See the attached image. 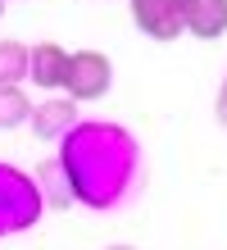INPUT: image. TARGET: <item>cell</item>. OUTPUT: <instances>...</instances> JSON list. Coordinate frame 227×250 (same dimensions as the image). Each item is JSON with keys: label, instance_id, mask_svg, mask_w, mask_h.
<instances>
[{"label": "cell", "instance_id": "12", "mask_svg": "<svg viewBox=\"0 0 227 250\" xmlns=\"http://www.w3.org/2000/svg\"><path fill=\"white\" fill-rule=\"evenodd\" d=\"M0 19H5V0H0Z\"/></svg>", "mask_w": 227, "mask_h": 250}, {"label": "cell", "instance_id": "11", "mask_svg": "<svg viewBox=\"0 0 227 250\" xmlns=\"http://www.w3.org/2000/svg\"><path fill=\"white\" fill-rule=\"evenodd\" d=\"M104 250H132V246H104Z\"/></svg>", "mask_w": 227, "mask_h": 250}, {"label": "cell", "instance_id": "9", "mask_svg": "<svg viewBox=\"0 0 227 250\" xmlns=\"http://www.w3.org/2000/svg\"><path fill=\"white\" fill-rule=\"evenodd\" d=\"M32 119V100H27L23 86H0V132L9 127H23Z\"/></svg>", "mask_w": 227, "mask_h": 250}, {"label": "cell", "instance_id": "1", "mask_svg": "<svg viewBox=\"0 0 227 250\" xmlns=\"http://www.w3.org/2000/svg\"><path fill=\"white\" fill-rule=\"evenodd\" d=\"M41 178L55 187V205L118 209L141 187V146L118 123H73Z\"/></svg>", "mask_w": 227, "mask_h": 250}, {"label": "cell", "instance_id": "8", "mask_svg": "<svg viewBox=\"0 0 227 250\" xmlns=\"http://www.w3.org/2000/svg\"><path fill=\"white\" fill-rule=\"evenodd\" d=\"M27 55H32V46H23V41L14 37L0 41V86H19L27 78Z\"/></svg>", "mask_w": 227, "mask_h": 250}, {"label": "cell", "instance_id": "2", "mask_svg": "<svg viewBox=\"0 0 227 250\" xmlns=\"http://www.w3.org/2000/svg\"><path fill=\"white\" fill-rule=\"evenodd\" d=\"M41 182L27 178L23 168L0 164V237H19L41 218Z\"/></svg>", "mask_w": 227, "mask_h": 250}, {"label": "cell", "instance_id": "6", "mask_svg": "<svg viewBox=\"0 0 227 250\" xmlns=\"http://www.w3.org/2000/svg\"><path fill=\"white\" fill-rule=\"evenodd\" d=\"M64 68H68V50L59 41H37L32 55H27V78L41 91H59L64 86Z\"/></svg>", "mask_w": 227, "mask_h": 250}, {"label": "cell", "instance_id": "7", "mask_svg": "<svg viewBox=\"0 0 227 250\" xmlns=\"http://www.w3.org/2000/svg\"><path fill=\"white\" fill-rule=\"evenodd\" d=\"M182 19H186L191 37L218 41L227 32V0H186V5H182Z\"/></svg>", "mask_w": 227, "mask_h": 250}, {"label": "cell", "instance_id": "3", "mask_svg": "<svg viewBox=\"0 0 227 250\" xmlns=\"http://www.w3.org/2000/svg\"><path fill=\"white\" fill-rule=\"evenodd\" d=\"M114 86V64L104 50H73L68 55V68H64V86L73 100H100L104 91Z\"/></svg>", "mask_w": 227, "mask_h": 250}, {"label": "cell", "instance_id": "4", "mask_svg": "<svg viewBox=\"0 0 227 250\" xmlns=\"http://www.w3.org/2000/svg\"><path fill=\"white\" fill-rule=\"evenodd\" d=\"M182 5H186V0H132V23L141 27L150 41H177L186 32Z\"/></svg>", "mask_w": 227, "mask_h": 250}, {"label": "cell", "instance_id": "5", "mask_svg": "<svg viewBox=\"0 0 227 250\" xmlns=\"http://www.w3.org/2000/svg\"><path fill=\"white\" fill-rule=\"evenodd\" d=\"M32 132H37V141H64L68 137V127L78 123V100L73 96H50V100H41V105H32Z\"/></svg>", "mask_w": 227, "mask_h": 250}, {"label": "cell", "instance_id": "10", "mask_svg": "<svg viewBox=\"0 0 227 250\" xmlns=\"http://www.w3.org/2000/svg\"><path fill=\"white\" fill-rule=\"evenodd\" d=\"M214 109H218V123L227 127V73H223V86H218V105H214Z\"/></svg>", "mask_w": 227, "mask_h": 250}]
</instances>
